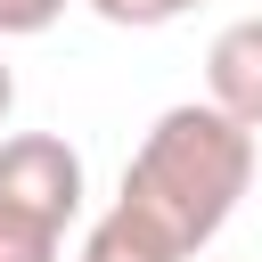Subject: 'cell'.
<instances>
[{
	"instance_id": "cell-1",
	"label": "cell",
	"mask_w": 262,
	"mask_h": 262,
	"mask_svg": "<svg viewBox=\"0 0 262 262\" xmlns=\"http://www.w3.org/2000/svg\"><path fill=\"white\" fill-rule=\"evenodd\" d=\"M254 164H262L254 131H237V123L213 115L205 98H180V106H164V115L147 123V139L131 147L106 221H115L147 262H196V254L229 229L237 196L254 188Z\"/></svg>"
},
{
	"instance_id": "cell-2",
	"label": "cell",
	"mask_w": 262,
	"mask_h": 262,
	"mask_svg": "<svg viewBox=\"0 0 262 262\" xmlns=\"http://www.w3.org/2000/svg\"><path fill=\"white\" fill-rule=\"evenodd\" d=\"M82 156L57 139V131H16V139H0V205L8 213H33V221H49V229H74V213H82Z\"/></svg>"
},
{
	"instance_id": "cell-3",
	"label": "cell",
	"mask_w": 262,
	"mask_h": 262,
	"mask_svg": "<svg viewBox=\"0 0 262 262\" xmlns=\"http://www.w3.org/2000/svg\"><path fill=\"white\" fill-rule=\"evenodd\" d=\"M205 106L262 139V16H237L205 49Z\"/></svg>"
},
{
	"instance_id": "cell-4",
	"label": "cell",
	"mask_w": 262,
	"mask_h": 262,
	"mask_svg": "<svg viewBox=\"0 0 262 262\" xmlns=\"http://www.w3.org/2000/svg\"><path fill=\"white\" fill-rule=\"evenodd\" d=\"M57 254H66V229H49V221L0 205V262H57Z\"/></svg>"
},
{
	"instance_id": "cell-5",
	"label": "cell",
	"mask_w": 262,
	"mask_h": 262,
	"mask_svg": "<svg viewBox=\"0 0 262 262\" xmlns=\"http://www.w3.org/2000/svg\"><path fill=\"white\" fill-rule=\"evenodd\" d=\"M188 8H205V0H90V16H106V25H123V33H156V25L188 16Z\"/></svg>"
},
{
	"instance_id": "cell-6",
	"label": "cell",
	"mask_w": 262,
	"mask_h": 262,
	"mask_svg": "<svg viewBox=\"0 0 262 262\" xmlns=\"http://www.w3.org/2000/svg\"><path fill=\"white\" fill-rule=\"evenodd\" d=\"M66 16V0H0V41H33Z\"/></svg>"
},
{
	"instance_id": "cell-7",
	"label": "cell",
	"mask_w": 262,
	"mask_h": 262,
	"mask_svg": "<svg viewBox=\"0 0 262 262\" xmlns=\"http://www.w3.org/2000/svg\"><path fill=\"white\" fill-rule=\"evenodd\" d=\"M74 262H147V254H139V246H131L115 221H98V229L82 237V254H74Z\"/></svg>"
},
{
	"instance_id": "cell-8",
	"label": "cell",
	"mask_w": 262,
	"mask_h": 262,
	"mask_svg": "<svg viewBox=\"0 0 262 262\" xmlns=\"http://www.w3.org/2000/svg\"><path fill=\"white\" fill-rule=\"evenodd\" d=\"M8 106H16V74H8V57H0V123H8Z\"/></svg>"
}]
</instances>
